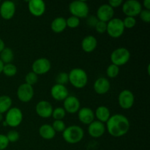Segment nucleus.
I'll list each match as a JSON object with an SVG mask.
<instances>
[{
  "mask_svg": "<svg viewBox=\"0 0 150 150\" xmlns=\"http://www.w3.org/2000/svg\"><path fill=\"white\" fill-rule=\"evenodd\" d=\"M129 120L123 114H117L110 117L105 125V129L111 136L120 138L127 134L130 130Z\"/></svg>",
  "mask_w": 150,
  "mask_h": 150,
  "instance_id": "nucleus-1",
  "label": "nucleus"
},
{
  "mask_svg": "<svg viewBox=\"0 0 150 150\" xmlns=\"http://www.w3.org/2000/svg\"><path fill=\"white\" fill-rule=\"evenodd\" d=\"M69 82L77 89H82L88 83V76L84 70L81 68L72 69L68 73Z\"/></svg>",
  "mask_w": 150,
  "mask_h": 150,
  "instance_id": "nucleus-2",
  "label": "nucleus"
},
{
  "mask_svg": "<svg viewBox=\"0 0 150 150\" xmlns=\"http://www.w3.org/2000/svg\"><path fill=\"white\" fill-rule=\"evenodd\" d=\"M84 136L83 130L78 125H70L66 127L62 132V137L67 143L70 144H76L79 143L83 139Z\"/></svg>",
  "mask_w": 150,
  "mask_h": 150,
  "instance_id": "nucleus-3",
  "label": "nucleus"
},
{
  "mask_svg": "<svg viewBox=\"0 0 150 150\" xmlns=\"http://www.w3.org/2000/svg\"><path fill=\"white\" fill-rule=\"evenodd\" d=\"M69 11L71 15L78 18H85L89 16V7L87 3L84 1L76 0L69 4Z\"/></svg>",
  "mask_w": 150,
  "mask_h": 150,
  "instance_id": "nucleus-4",
  "label": "nucleus"
},
{
  "mask_svg": "<svg viewBox=\"0 0 150 150\" xmlns=\"http://www.w3.org/2000/svg\"><path fill=\"white\" fill-rule=\"evenodd\" d=\"M111 64L120 67L127 64L130 59V52L124 47L116 48L111 54Z\"/></svg>",
  "mask_w": 150,
  "mask_h": 150,
  "instance_id": "nucleus-5",
  "label": "nucleus"
},
{
  "mask_svg": "<svg viewBox=\"0 0 150 150\" xmlns=\"http://www.w3.org/2000/svg\"><path fill=\"white\" fill-rule=\"evenodd\" d=\"M125 29L122 20L119 18H114L107 23L106 32L111 38H120L124 33Z\"/></svg>",
  "mask_w": 150,
  "mask_h": 150,
  "instance_id": "nucleus-6",
  "label": "nucleus"
},
{
  "mask_svg": "<svg viewBox=\"0 0 150 150\" xmlns=\"http://www.w3.org/2000/svg\"><path fill=\"white\" fill-rule=\"evenodd\" d=\"M23 121V113L18 108L13 107L6 112L4 122L10 127H17Z\"/></svg>",
  "mask_w": 150,
  "mask_h": 150,
  "instance_id": "nucleus-7",
  "label": "nucleus"
},
{
  "mask_svg": "<svg viewBox=\"0 0 150 150\" xmlns=\"http://www.w3.org/2000/svg\"><path fill=\"white\" fill-rule=\"evenodd\" d=\"M122 12L126 16L135 18L140 14L142 5L137 0H127L122 4Z\"/></svg>",
  "mask_w": 150,
  "mask_h": 150,
  "instance_id": "nucleus-8",
  "label": "nucleus"
},
{
  "mask_svg": "<svg viewBox=\"0 0 150 150\" xmlns=\"http://www.w3.org/2000/svg\"><path fill=\"white\" fill-rule=\"evenodd\" d=\"M135 103V96L131 91L125 89L122 91L118 96V103L122 109H130Z\"/></svg>",
  "mask_w": 150,
  "mask_h": 150,
  "instance_id": "nucleus-9",
  "label": "nucleus"
},
{
  "mask_svg": "<svg viewBox=\"0 0 150 150\" xmlns=\"http://www.w3.org/2000/svg\"><path fill=\"white\" fill-rule=\"evenodd\" d=\"M51 68V64L49 59L47 58H39L35 60L32 65V72L38 76L44 75L48 73Z\"/></svg>",
  "mask_w": 150,
  "mask_h": 150,
  "instance_id": "nucleus-10",
  "label": "nucleus"
},
{
  "mask_svg": "<svg viewBox=\"0 0 150 150\" xmlns=\"http://www.w3.org/2000/svg\"><path fill=\"white\" fill-rule=\"evenodd\" d=\"M35 95L33 86L23 83L17 89V97L21 102L28 103L31 101Z\"/></svg>",
  "mask_w": 150,
  "mask_h": 150,
  "instance_id": "nucleus-11",
  "label": "nucleus"
},
{
  "mask_svg": "<svg viewBox=\"0 0 150 150\" xmlns=\"http://www.w3.org/2000/svg\"><path fill=\"white\" fill-rule=\"evenodd\" d=\"M114 9L110 7L108 4H101L98 8L96 13V17L100 21L108 23L109 21L114 18Z\"/></svg>",
  "mask_w": 150,
  "mask_h": 150,
  "instance_id": "nucleus-12",
  "label": "nucleus"
},
{
  "mask_svg": "<svg viewBox=\"0 0 150 150\" xmlns=\"http://www.w3.org/2000/svg\"><path fill=\"white\" fill-rule=\"evenodd\" d=\"M16 4L12 1H4L0 5V16L4 20H10L16 14Z\"/></svg>",
  "mask_w": 150,
  "mask_h": 150,
  "instance_id": "nucleus-13",
  "label": "nucleus"
},
{
  "mask_svg": "<svg viewBox=\"0 0 150 150\" xmlns=\"http://www.w3.org/2000/svg\"><path fill=\"white\" fill-rule=\"evenodd\" d=\"M63 108L66 113L68 114H76L78 113L81 107V103L79 98L76 96L69 95L64 101H63Z\"/></svg>",
  "mask_w": 150,
  "mask_h": 150,
  "instance_id": "nucleus-14",
  "label": "nucleus"
},
{
  "mask_svg": "<svg viewBox=\"0 0 150 150\" xmlns=\"http://www.w3.org/2000/svg\"><path fill=\"white\" fill-rule=\"evenodd\" d=\"M52 105L51 103L46 100H40L37 103L35 107V111L37 114L41 118L47 119L51 117L53 112Z\"/></svg>",
  "mask_w": 150,
  "mask_h": 150,
  "instance_id": "nucleus-15",
  "label": "nucleus"
},
{
  "mask_svg": "<svg viewBox=\"0 0 150 150\" xmlns=\"http://www.w3.org/2000/svg\"><path fill=\"white\" fill-rule=\"evenodd\" d=\"M45 3L42 0H30L28 2V9L32 16H42L45 12Z\"/></svg>",
  "mask_w": 150,
  "mask_h": 150,
  "instance_id": "nucleus-16",
  "label": "nucleus"
},
{
  "mask_svg": "<svg viewBox=\"0 0 150 150\" xmlns=\"http://www.w3.org/2000/svg\"><path fill=\"white\" fill-rule=\"evenodd\" d=\"M105 125L103 123L98 121V120H94L92 123L89 125L88 127V133L92 138H100L105 133Z\"/></svg>",
  "mask_w": 150,
  "mask_h": 150,
  "instance_id": "nucleus-17",
  "label": "nucleus"
},
{
  "mask_svg": "<svg viewBox=\"0 0 150 150\" xmlns=\"http://www.w3.org/2000/svg\"><path fill=\"white\" fill-rule=\"evenodd\" d=\"M51 95L55 100L64 101L69 96V92L65 86L56 83L51 88Z\"/></svg>",
  "mask_w": 150,
  "mask_h": 150,
  "instance_id": "nucleus-18",
  "label": "nucleus"
},
{
  "mask_svg": "<svg viewBox=\"0 0 150 150\" xmlns=\"http://www.w3.org/2000/svg\"><path fill=\"white\" fill-rule=\"evenodd\" d=\"M78 117L81 122L89 125L95 120V112L90 108L83 107L78 111Z\"/></svg>",
  "mask_w": 150,
  "mask_h": 150,
  "instance_id": "nucleus-19",
  "label": "nucleus"
},
{
  "mask_svg": "<svg viewBox=\"0 0 150 150\" xmlns=\"http://www.w3.org/2000/svg\"><path fill=\"white\" fill-rule=\"evenodd\" d=\"M94 90L98 95H105L111 88V83L108 79L105 77H100L94 83Z\"/></svg>",
  "mask_w": 150,
  "mask_h": 150,
  "instance_id": "nucleus-20",
  "label": "nucleus"
},
{
  "mask_svg": "<svg viewBox=\"0 0 150 150\" xmlns=\"http://www.w3.org/2000/svg\"><path fill=\"white\" fill-rule=\"evenodd\" d=\"M98 46V40L92 35L86 36L81 41V48L86 53H92Z\"/></svg>",
  "mask_w": 150,
  "mask_h": 150,
  "instance_id": "nucleus-21",
  "label": "nucleus"
},
{
  "mask_svg": "<svg viewBox=\"0 0 150 150\" xmlns=\"http://www.w3.org/2000/svg\"><path fill=\"white\" fill-rule=\"evenodd\" d=\"M111 117V112L108 107L104 105H100L95 111V117L97 120L102 123H106Z\"/></svg>",
  "mask_w": 150,
  "mask_h": 150,
  "instance_id": "nucleus-22",
  "label": "nucleus"
},
{
  "mask_svg": "<svg viewBox=\"0 0 150 150\" xmlns=\"http://www.w3.org/2000/svg\"><path fill=\"white\" fill-rule=\"evenodd\" d=\"M39 135L45 140H51L56 136V132L51 125L45 124L39 128Z\"/></svg>",
  "mask_w": 150,
  "mask_h": 150,
  "instance_id": "nucleus-23",
  "label": "nucleus"
},
{
  "mask_svg": "<svg viewBox=\"0 0 150 150\" xmlns=\"http://www.w3.org/2000/svg\"><path fill=\"white\" fill-rule=\"evenodd\" d=\"M67 28L66 19L64 17H57L52 21L51 29L55 33H61Z\"/></svg>",
  "mask_w": 150,
  "mask_h": 150,
  "instance_id": "nucleus-24",
  "label": "nucleus"
},
{
  "mask_svg": "<svg viewBox=\"0 0 150 150\" xmlns=\"http://www.w3.org/2000/svg\"><path fill=\"white\" fill-rule=\"evenodd\" d=\"M13 59H14V53L11 48L5 47L0 53V60L4 63V64L12 63Z\"/></svg>",
  "mask_w": 150,
  "mask_h": 150,
  "instance_id": "nucleus-25",
  "label": "nucleus"
},
{
  "mask_svg": "<svg viewBox=\"0 0 150 150\" xmlns=\"http://www.w3.org/2000/svg\"><path fill=\"white\" fill-rule=\"evenodd\" d=\"M13 101L10 97L7 95L0 96V114H3L12 108Z\"/></svg>",
  "mask_w": 150,
  "mask_h": 150,
  "instance_id": "nucleus-26",
  "label": "nucleus"
},
{
  "mask_svg": "<svg viewBox=\"0 0 150 150\" xmlns=\"http://www.w3.org/2000/svg\"><path fill=\"white\" fill-rule=\"evenodd\" d=\"M17 67L15 64L10 63V64H4L2 70V73L7 77H13L17 73Z\"/></svg>",
  "mask_w": 150,
  "mask_h": 150,
  "instance_id": "nucleus-27",
  "label": "nucleus"
},
{
  "mask_svg": "<svg viewBox=\"0 0 150 150\" xmlns=\"http://www.w3.org/2000/svg\"><path fill=\"white\" fill-rule=\"evenodd\" d=\"M120 74V67L115 64H111L106 69V75L110 79H114Z\"/></svg>",
  "mask_w": 150,
  "mask_h": 150,
  "instance_id": "nucleus-28",
  "label": "nucleus"
},
{
  "mask_svg": "<svg viewBox=\"0 0 150 150\" xmlns=\"http://www.w3.org/2000/svg\"><path fill=\"white\" fill-rule=\"evenodd\" d=\"M66 111H64L62 107H57L53 110L52 115L54 120H62L65 117Z\"/></svg>",
  "mask_w": 150,
  "mask_h": 150,
  "instance_id": "nucleus-29",
  "label": "nucleus"
},
{
  "mask_svg": "<svg viewBox=\"0 0 150 150\" xmlns=\"http://www.w3.org/2000/svg\"><path fill=\"white\" fill-rule=\"evenodd\" d=\"M38 81V76L34 72L31 71L28 73L25 76V83L33 86Z\"/></svg>",
  "mask_w": 150,
  "mask_h": 150,
  "instance_id": "nucleus-30",
  "label": "nucleus"
},
{
  "mask_svg": "<svg viewBox=\"0 0 150 150\" xmlns=\"http://www.w3.org/2000/svg\"><path fill=\"white\" fill-rule=\"evenodd\" d=\"M68 82V73H65V72H61L56 77V83L65 86L66 83H67Z\"/></svg>",
  "mask_w": 150,
  "mask_h": 150,
  "instance_id": "nucleus-31",
  "label": "nucleus"
},
{
  "mask_svg": "<svg viewBox=\"0 0 150 150\" xmlns=\"http://www.w3.org/2000/svg\"><path fill=\"white\" fill-rule=\"evenodd\" d=\"M66 24H67V27L75 29L80 25V19L78 18L77 17L71 16L68 18L66 19Z\"/></svg>",
  "mask_w": 150,
  "mask_h": 150,
  "instance_id": "nucleus-32",
  "label": "nucleus"
},
{
  "mask_svg": "<svg viewBox=\"0 0 150 150\" xmlns=\"http://www.w3.org/2000/svg\"><path fill=\"white\" fill-rule=\"evenodd\" d=\"M52 127L55 132H58V133H62L66 128L65 123L64 122L63 120H54V122L52 124Z\"/></svg>",
  "mask_w": 150,
  "mask_h": 150,
  "instance_id": "nucleus-33",
  "label": "nucleus"
},
{
  "mask_svg": "<svg viewBox=\"0 0 150 150\" xmlns=\"http://www.w3.org/2000/svg\"><path fill=\"white\" fill-rule=\"evenodd\" d=\"M7 136V139L8 140V142L10 143H15V142H17L20 139V134L18 131L15 130H10L8 133L6 135Z\"/></svg>",
  "mask_w": 150,
  "mask_h": 150,
  "instance_id": "nucleus-34",
  "label": "nucleus"
},
{
  "mask_svg": "<svg viewBox=\"0 0 150 150\" xmlns=\"http://www.w3.org/2000/svg\"><path fill=\"white\" fill-rule=\"evenodd\" d=\"M122 21L125 29H132L136 24V19L133 17L126 16L124 20H122Z\"/></svg>",
  "mask_w": 150,
  "mask_h": 150,
  "instance_id": "nucleus-35",
  "label": "nucleus"
},
{
  "mask_svg": "<svg viewBox=\"0 0 150 150\" xmlns=\"http://www.w3.org/2000/svg\"><path fill=\"white\" fill-rule=\"evenodd\" d=\"M95 30L97 32L100 34H103L105 32H106L107 29V23L103 21H98V23L96 24L95 27Z\"/></svg>",
  "mask_w": 150,
  "mask_h": 150,
  "instance_id": "nucleus-36",
  "label": "nucleus"
},
{
  "mask_svg": "<svg viewBox=\"0 0 150 150\" xmlns=\"http://www.w3.org/2000/svg\"><path fill=\"white\" fill-rule=\"evenodd\" d=\"M139 16H140V18L142 19V21L145 22V23H149L150 22V10L142 9Z\"/></svg>",
  "mask_w": 150,
  "mask_h": 150,
  "instance_id": "nucleus-37",
  "label": "nucleus"
},
{
  "mask_svg": "<svg viewBox=\"0 0 150 150\" xmlns=\"http://www.w3.org/2000/svg\"><path fill=\"white\" fill-rule=\"evenodd\" d=\"M10 142H8L6 135L0 134V150H4L7 149Z\"/></svg>",
  "mask_w": 150,
  "mask_h": 150,
  "instance_id": "nucleus-38",
  "label": "nucleus"
},
{
  "mask_svg": "<svg viewBox=\"0 0 150 150\" xmlns=\"http://www.w3.org/2000/svg\"><path fill=\"white\" fill-rule=\"evenodd\" d=\"M87 18H86V23H87V25L90 27L95 28L96 24L98 22V18L96 17V16H88Z\"/></svg>",
  "mask_w": 150,
  "mask_h": 150,
  "instance_id": "nucleus-39",
  "label": "nucleus"
},
{
  "mask_svg": "<svg viewBox=\"0 0 150 150\" xmlns=\"http://www.w3.org/2000/svg\"><path fill=\"white\" fill-rule=\"evenodd\" d=\"M123 4L122 0H109L108 4L113 9L117 8Z\"/></svg>",
  "mask_w": 150,
  "mask_h": 150,
  "instance_id": "nucleus-40",
  "label": "nucleus"
},
{
  "mask_svg": "<svg viewBox=\"0 0 150 150\" xmlns=\"http://www.w3.org/2000/svg\"><path fill=\"white\" fill-rule=\"evenodd\" d=\"M144 7L146 10H150V0H144L143 2Z\"/></svg>",
  "mask_w": 150,
  "mask_h": 150,
  "instance_id": "nucleus-41",
  "label": "nucleus"
},
{
  "mask_svg": "<svg viewBox=\"0 0 150 150\" xmlns=\"http://www.w3.org/2000/svg\"><path fill=\"white\" fill-rule=\"evenodd\" d=\"M4 48H5V43H4V40L0 38V53L1 52V51H2Z\"/></svg>",
  "mask_w": 150,
  "mask_h": 150,
  "instance_id": "nucleus-42",
  "label": "nucleus"
},
{
  "mask_svg": "<svg viewBox=\"0 0 150 150\" xmlns=\"http://www.w3.org/2000/svg\"><path fill=\"white\" fill-rule=\"evenodd\" d=\"M3 67H4V63L0 60V74L2 73V70H3Z\"/></svg>",
  "mask_w": 150,
  "mask_h": 150,
  "instance_id": "nucleus-43",
  "label": "nucleus"
},
{
  "mask_svg": "<svg viewBox=\"0 0 150 150\" xmlns=\"http://www.w3.org/2000/svg\"><path fill=\"white\" fill-rule=\"evenodd\" d=\"M3 120V116L2 114H0V122H1Z\"/></svg>",
  "mask_w": 150,
  "mask_h": 150,
  "instance_id": "nucleus-44",
  "label": "nucleus"
},
{
  "mask_svg": "<svg viewBox=\"0 0 150 150\" xmlns=\"http://www.w3.org/2000/svg\"><path fill=\"white\" fill-rule=\"evenodd\" d=\"M0 3H1V1H0Z\"/></svg>",
  "mask_w": 150,
  "mask_h": 150,
  "instance_id": "nucleus-45",
  "label": "nucleus"
}]
</instances>
